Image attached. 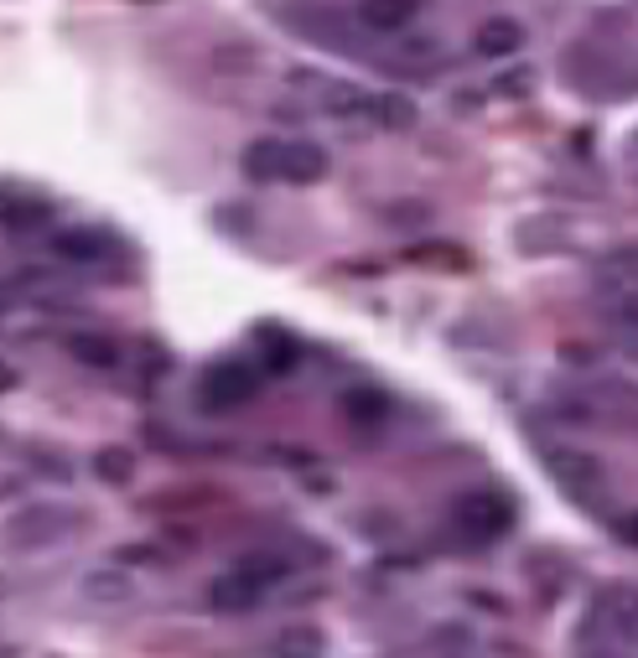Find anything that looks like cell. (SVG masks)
<instances>
[{"label": "cell", "mask_w": 638, "mask_h": 658, "mask_svg": "<svg viewBox=\"0 0 638 658\" xmlns=\"http://www.w3.org/2000/svg\"><path fill=\"white\" fill-rule=\"evenodd\" d=\"M255 394H259V374L244 369V363H218V369H208V379H203V400H208L213 410H234V404L255 400Z\"/></svg>", "instance_id": "obj_1"}, {"label": "cell", "mask_w": 638, "mask_h": 658, "mask_svg": "<svg viewBox=\"0 0 638 658\" xmlns=\"http://www.w3.org/2000/svg\"><path fill=\"white\" fill-rule=\"evenodd\" d=\"M244 570L271 586V581H281V576H286V560H275V554H249V560H244Z\"/></svg>", "instance_id": "obj_19"}, {"label": "cell", "mask_w": 638, "mask_h": 658, "mask_svg": "<svg viewBox=\"0 0 638 658\" xmlns=\"http://www.w3.org/2000/svg\"><path fill=\"white\" fill-rule=\"evenodd\" d=\"M213 68H224V73H249V68H255V52H249V47H224Z\"/></svg>", "instance_id": "obj_20"}, {"label": "cell", "mask_w": 638, "mask_h": 658, "mask_svg": "<svg viewBox=\"0 0 638 658\" xmlns=\"http://www.w3.org/2000/svg\"><path fill=\"white\" fill-rule=\"evenodd\" d=\"M530 84H534V78L524 73V68H519V73H499L493 94H499V99H524V94H530Z\"/></svg>", "instance_id": "obj_21"}, {"label": "cell", "mask_w": 638, "mask_h": 658, "mask_svg": "<svg viewBox=\"0 0 638 658\" xmlns=\"http://www.w3.org/2000/svg\"><path fill=\"white\" fill-rule=\"evenodd\" d=\"M275 654L281 658H317L322 654V632L317 628H286L275 638Z\"/></svg>", "instance_id": "obj_15"}, {"label": "cell", "mask_w": 638, "mask_h": 658, "mask_svg": "<svg viewBox=\"0 0 638 658\" xmlns=\"http://www.w3.org/2000/svg\"><path fill=\"white\" fill-rule=\"evenodd\" d=\"M52 255L68 259V265H99L109 255V239L94 234V228H62L58 239H52Z\"/></svg>", "instance_id": "obj_7"}, {"label": "cell", "mask_w": 638, "mask_h": 658, "mask_svg": "<svg viewBox=\"0 0 638 658\" xmlns=\"http://www.w3.org/2000/svg\"><path fill=\"white\" fill-rule=\"evenodd\" d=\"M322 171H327V156L312 140H286V150H281V181H322Z\"/></svg>", "instance_id": "obj_9"}, {"label": "cell", "mask_w": 638, "mask_h": 658, "mask_svg": "<svg viewBox=\"0 0 638 658\" xmlns=\"http://www.w3.org/2000/svg\"><path fill=\"white\" fill-rule=\"evenodd\" d=\"M612 312H618V322H628V327H638V291H624V296H618V306H612Z\"/></svg>", "instance_id": "obj_22"}, {"label": "cell", "mask_w": 638, "mask_h": 658, "mask_svg": "<svg viewBox=\"0 0 638 658\" xmlns=\"http://www.w3.org/2000/svg\"><path fill=\"white\" fill-rule=\"evenodd\" d=\"M343 410H349V420H359V425H380V420H384V394L349 390V394H343Z\"/></svg>", "instance_id": "obj_16"}, {"label": "cell", "mask_w": 638, "mask_h": 658, "mask_svg": "<svg viewBox=\"0 0 638 658\" xmlns=\"http://www.w3.org/2000/svg\"><path fill=\"white\" fill-rule=\"evenodd\" d=\"M602 612H608L612 632H624L628 644H638V591H612Z\"/></svg>", "instance_id": "obj_14"}, {"label": "cell", "mask_w": 638, "mask_h": 658, "mask_svg": "<svg viewBox=\"0 0 638 658\" xmlns=\"http://www.w3.org/2000/svg\"><path fill=\"white\" fill-rule=\"evenodd\" d=\"M68 353H73L78 363H89V369H115V363H120V343H115V337H99V332L68 337Z\"/></svg>", "instance_id": "obj_12"}, {"label": "cell", "mask_w": 638, "mask_h": 658, "mask_svg": "<svg viewBox=\"0 0 638 658\" xmlns=\"http://www.w3.org/2000/svg\"><path fill=\"white\" fill-rule=\"evenodd\" d=\"M550 472H556L566 488H597V482H602L597 456H581V451H550Z\"/></svg>", "instance_id": "obj_10"}, {"label": "cell", "mask_w": 638, "mask_h": 658, "mask_svg": "<svg viewBox=\"0 0 638 658\" xmlns=\"http://www.w3.org/2000/svg\"><path fill=\"white\" fill-rule=\"evenodd\" d=\"M62 529H68V519H62L58 509H31V513H16L6 534H11V544H16V550H27L31 539L42 544V539H58Z\"/></svg>", "instance_id": "obj_8"}, {"label": "cell", "mask_w": 638, "mask_h": 658, "mask_svg": "<svg viewBox=\"0 0 638 658\" xmlns=\"http://www.w3.org/2000/svg\"><path fill=\"white\" fill-rule=\"evenodd\" d=\"M78 591H84V601H94V607H120V601L136 597V581H130L125 566H109V570H89V576L78 581Z\"/></svg>", "instance_id": "obj_5"}, {"label": "cell", "mask_w": 638, "mask_h": 658, "mask_svg": "<svg viewBox=\"0 0 638 658\" xmlns=\"http://www.w3.org/2000/svg\"><path fill=\"white\" fill-rule=\"evenodd\" d=\"M281 150L286 140H255V146H244L239 166L249 181H281Z\"/></svg>", "instance_id": "obj_11"}, {"label": "cell", "mask_w": 638, "mask_h": 658, "mask_svg": "<svg viewBox=\"0 0 638 658\" xmlns=\"http://www.w3.org/2000/svg\"><path fill=\"white\" fill-rule=\"evenodd\" d=\"M452 519L468 539H493L499 529H509V503L493 493H468V498H457Z\"/></svg>", "instance_id": "obj_2"}, {"label": "cell", "mask_w": 638, "mask_h": 658, "mask_svg": "<svg viewBox=\"0 0 638 658\" xmlns=\"http://www.w3.org/2000/svg\"><path fill=\"white\" fill-rule=\"evenodd\" d=\"M618 534H624V544L638 550V513H624V519H618Z\"/></svg>", "instance_id": "obj_23"}, {"label": "cell", "mask_w": 638, "mask_h": 658, "mask_svg": "<svg viewBox=\"0 0 638 658\" xmlns=\"http://www.w3.org/2000/svg\"><path fill=\"white\" fill-rule=\"evenodd\" d=\"M259 597H265V581L259 576H249V570H228V576H218V581L208 586V601L213 612H249V607H259Z\"/></svg>", "instance_id": "obj_4"}, {"label": "cell", "mask_w": 638, "mask_h": 658, "mask_svg": "<svg viewBox=\"0 0 638 658\" xmlns=\"http://www.w3.org/2000/svg\"><path fill=\"white\" fill-rule=\"evenodd\" d=\"M369 120L390 125V130H405V125H415V99H405V94H380V99L369 105Z\"/></svg>", "instance_id": "obj_13"}, {"label": "cell", "mask_w": 638, "mask_h": 658, "mask_svg": "<svg viewBox=\"0 0 638 658\" xmlns=\"http://www.w3.org/2000/svg\"><path fill=\"white\" fill-rule=\"evenodd\" d=\"M425 11V0H359V27H369L374 37H395Z\"/></svg>", "instance_id": "obj_3"}, {"label": "cell", "mask_w": 638, "mask_h": 658, "mask_svg": "<svg viewBox=\"0 0 638 658\" xmlns=\"http://www.w3.org/2000/svg\"><path fill=\"white\" fill-rule=\"evenodd\" d=\"M519 42H524V27H519L514 16H488L483 27H478V37H472V47H478V58H514Z\"/></svg>", "instance_id": "obj_6"}, {"label": "cell", "mask_w": 638, "mask_h": 658, "mask_svg": "<svg viewBox=\"0 0 638 658\" xmlns=\"http://www.w3.org/2000/svg\"><path fill=\"white\" fill-rule=\"evenodd\" d=\"M6 224L21 234V228H37V224H47V208L42 203H21V197H11L6 203Z\"/></svg>", "instance_id": "obj_18"}, {"label": "cell", "mask_w": 638, "mask_h": 658, "mask_svg": "<svg viewBox=\"0 0 638 658\" xmlns=\"http://www.w3.org/2000/svg\"><path fill=\"white\" fill-rule=\"evenodd\" d=\"M120 560H156V550H146V544H130V550H120Z\"/></svg>", "instance_id": "obj_24"}, {"label": "cell", "mask_w": 638, "mask_h": 658, "mask_svg": "<svg viewBox=\"0 0 638 658\" xmlns=\"http://www.w3.org/2000/svg\"><path fill=\"white\" fill-rule=\"evenodd\" d=\"M94 472L105 482H130V472H136V456L125 446H105L99 456H94Z\"/></svg>", "instance_id": "obj_17"}]
</instances>
